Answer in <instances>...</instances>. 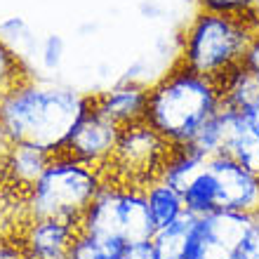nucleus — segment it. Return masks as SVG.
<instances>
[{
  "label": "nucleus",
  "instance_id": "2",
  "mask_svg": "<svg viewBox=\"0 0 259 259\" xmlns=\"http://www.w3.org/2000/svg\"><path fill=\"white\" fill-rule=\"evenodd\" d=\"M219 109V82L177 62L167 73L149 85L144 123L151 125L172 146H189L198 130Z\"/></svg>",
  "mask_w": 259,
  "mask_h": 259
},
{
  "label": "nucleus",
  "instance_id": "26",
  "mask_svg": "<svg viewBox=\"0 0 259 259\" xmlns=\"http://www.w3.org/2000/svg\"><path fill=\"white\" fill-rule=\"evenodd\" d=\"M252 26H254V33L259 38V0L254 3V10H252Z\"/></svg>",
  "mask_w": 259,
  "mask_h": 259
},
{
  "label": "nucleus",
  "instance_id": "24",
  "mask_svg": "<svg viewBox=\"0 0 259 259\" xmlns=\"http://www.w3.org/2000/svg\"><path fill=\"white\" fill-rule=\"evenodd\" d=\"M243 64H245L250 71H254V73L259 75V38H254L252 45L247 48L245 52V59H243Z\"/></svg>",
  "mask_w": 259,
  "mask_h": 259
},
{
  "label": "nucleus",
  "instance_id": "17",
  "mask_svg": "<svg viewBox=\"0 0 259 259\" xmlns=\"http://www.w3.org/2000/svg\"><path fill=\"white\" fill-rule=\"evenodd\" d=\"M144 196H146V205H149L151 219H153L156 229L175 222L186 210L182 193L175 191L170 184H165L163 179L149 182V184L144 186Z\"/></svg>",
  "mask_w": 259,
  "mask_h": 259
},
{
  "label": "nucleus",
  "instance_id": "15",
  "mask_svg": "<svg viewBox=\"0 0 259 259\" xmlns=\"http://www.w3.org/2000/svg\"><path fill=\"white\" fill-rule=\"evenodd\" d=\"M207 158L210 156L200 153L193 146H172L170 156L165 160L158 179H163L165 184H170L175 191L184 193L191 186L193 179L200 175V170L207 163Z\"/></svg>",
  "mask_w": 259,
  "mask_h": 259
},
{
  "label": "nucleus",
  "instance_id": "13",
  "mask_svg": "<svg viewBox=\"0 0 259 259\" xmlns=\"http://www.w3.org/2000/svg\"><path fill=\"white\" fill-rule=\"evenodd\" d=\"M217 82L222 92V106L226 109L245 113L259 102V75L250 71L245 64L233 66Z\"/></svg>",
  "mask_w": 259,
  "mask_h": 259
},
{
  "label": "nucleus",
  "instance_id": "21",
  "mask_svg": "<svg viewBox=\"0 0 259 259\" xmlns=\"http://www.w3.org/2000/svg\"><path fill=\"white\" fill-rule=\"evenodd\" d=\"M26 75H31V71L26 68V64L21 62L19 57H14L7 45L0 40V95L7 92V90L21 82Z\"/></svg>",
  "mask_w": 259,
  "mask_h": 259
},
{
  "label": "nucleus",
  "instance_id": "10",
  "mask_svg": "<svg viewBox=\"0 0 259 259\" xmlns=\"http://www.w3.org/2000/svg\"><path fill=\"white\" fill-rule=\"evenodd\" d=\"M78 226L59 219H31L21 238L24 259H68Z\"/></svg>",
  "mask_w": 259,
  "mask_h": 259
},
{
  "label": "nucleus",
  "instance_id": "3",
  "mask_svg": "<svg viewBox=\"0 0 259 259\" xmlns=\"http://www.w3.org/2000/svg\"><path fill=\"white\" fill-rule=\"evenodd\" d=\"M257 38L252 14H226L198 10L179 38V64L219 80L243 64L247 48Z\"/></svg>",
  "mask_w": 259,
  "mask_h": 259
},
{
  "label": "nucleus",
  "instance_id": "1",
  "mask_svg": "<svg viewBox=\"0 0 259 259\" xmlns=\"http://www.w3.org/2000/svg\"><path fill=\"white\" fill-rule=\"evenodd\" d=\"M92 95L45 75H26L0 95V132L12 144H28L50 156L62 153Z\"/></svg>",
  "mask_w": 259,
  "mask_h": 259
},
{
  "label": "nucleus",
  "instance_id": "5",
  "mask_svg": "<svg viewBox=\"0 0 259 259\" xmlns=\"http://www.w3.org/2000/svg\"><path fill=\"white\" fill-rule=\"evenodd\" d=\"M78 231L118 243L151 240L156 226L151 219L144 186L123 179H104L102 189L82 214Z\"/></svg>",
  "mask_w": 259,
  "mask_h": 259
},
{
  "label": "nucleus",
  "instance_id": "18",
  "mask_svg": "<svg viewBox=\"0 0 259 259\" xmlns=\"http://www.w3.org/2000/svg\"><path fill=\"white\" fill-rule=\"evenodd\" d=\"M0 40L5 42L7 50L14 57H19L28 68V59L33 62L35 55H38L40 35H35V31L21 17H7V19L0 21Z\"/></svg>",
  "mask_w": 259,
  "mask_h": 259
},
{
  "label": "nucleus",
  "instance_id": "12",
  "mask_svg": "<svg viewBox=\"0 0 259 259\" xmlns=\"http://www.w3.org/2000/svg\"><path fill=\"white\" fill-rule=\"evenodd\" d=\"M198 224V214L184 210L175 222L158 226L151 236V245L158 259H186Z\"/></svg>",
  "mask_w": 259,
  "mask_h": 259
},
{
  "label": "nucleus",
  "instance_id": "23",
  "mask_svg": "<svg viewBox=\"0 0 259 259\" xmlns=\"http://www.w3.org/2000/svg\"><path fill=\"white\" fill-rule=\"evenodd\" d=\"M236 259H259V212L252 217V226H250L245 240L240 243Z\"/></svg>",
  "mask_w": 259,
  "mask_h": 259
},
{
  "label": "nucleus",
  "instance_id": "19",
  "mask_svg": "<svg viewBox=\"0 0 259 259\" xmlns=\"http://www.w3.org/2000/svg\"><path fill=\"white\" fill-rule=\"evenodd\" d=\"M68 259H127L125 257V243L106 240L80 233L75 236L73 245L68 250Z\"/></svg>",
  "mask_w": 259,
  "mask_h": 259
},
{
  "label": "nucleus",
  "instance_id": "11",
  "mask_svg": "<svg viewBox=\"0 0 259 259\" xmlns=\"http://www.w3.org/2000/svg\"><path fill=\"white\" fill-rule=\"evenodd\" d=\"M146 99H149V85L130 80V78H123L120 82L111 85L109 90L92 95V104L106 118H111L118 127L142 123Z\"/></svg>",
  "mask_w": 259,
  "mask_h": 259
},
{
  "label": "nucleus",
  "instance_id": "7",
  "mask_svg": "<svg viewBox=\"0 0 259 259\" xmlns=\"http://www.w3.org/2000/svg\"><path fill=\"white\" fill-rule=\"evenodd\" d=\"M170 151L172 144L165 142L163 137L144 120L127 125V127L120 130L116 151L111 158V165L116 170V179L146 186L149 182L158 179Z\"/></svg>",
  "mask_w": 259,
  "mask_h": 259
},
{
  "label": "nucleus",
  "instance_id": "6",
  "mask_svg": "<svg viewBox=\"0 0 259 259\" xmlns=\"http://www.w3.org/2000/svg\"><path fill=\"white\" fill-rule=\"evenodd\" d=\"M184 207L198 217L207 212H259V175L231 156H210L191 186L182 193Z\"/></svg>",
  "mask_w": 259,
  "mask_h": 259
},
{
  "label": "nucleus",
  "instance_id": "8",
  "mask_svg": "<svg viewBox=\"0 0 259 259\" xmlns=\"http://www.w3.org/2000/svg\"><path fill=\"white\" fill-rule=\"evenodd\" d=\"M252 226V214L240 212H207L198 217L186 259H236L240 243Z\"/></svg>",
  "mask_w": 259,
  "mask_h": 259
},
{
  "label": "nucleus",
  "instance_id": "25",
  "mask_svg": "<svg viewBox=\"0 0 259 259\" xmlns=\"http://www.w3.org/2000/svg\"><path fill=\"white\" fill-rule=\"evenodd\" d=\"M0 259H24V254H21V247L17 245H7V243H3L0 240Z\"/></svg>",
  "mask_w": 259,
  "mask_h": 259
},
{
  "label": "nucleus",
  "instance_id": "20",
  "mask_svg": "<svg viewBox=\"0 0 259 259\" xmlns=\"http://www.w3.org/2000/svg\"><path fill=\"white\" fill-rule=\"evenodd\" d=\"M64 55H66V45H64V38L57 33H48L40 38V45H38V55H35V66L40 68L45 75L55 73L62 68Z\"/></svg>",
  "mask_w": 259,
  "mask_h": 259
},
{
  "label": "nucleus",
  "instance_id": "14",
  "mask_svg": "<svg viewBox=\"0 0 259 259\" xmlns=\"http://www.w3.org/2000/svg\"><path fill=\"white\" fill-rule=\"evenodd\" d=\"M48 163H50V153H45V151L28 146V144H12L5 160L0 163V167H3V172L14 186L28 189L42 175Z\"/></svg>",
  "mask_w": 259,
  "mask_h": 259
},
{
  "label": "nucleus",
  "instance_id": "4",
  "mask_svg": "<svg viewBox=\"0 0 259 259\" xmlns=\"http://www.w3.org/2000/svg\"><path fill=\"white\" fill-rule=\"evenodd\" d=\"M102 184V167L82 163L66 151L55 153L26 189V214L28 219H59L78 226Z\"/></svg>",
  "mask_w": 259,
  "mask_h": 259
},
{
  "label": "nucleus",
  "instance_id": "16",
  "mask_svg": "<svg viewBox=\"0 0 259 259\" xmlns=\"http://www.w3.org/2000/svg\"><path fill=\"white\" fill-rule=\"evenodd\" d=\"M226 156L236 158L238 163L245 165L247 170L259 175V125L252 123L247 116L238 113V111H233L231 137H229Z\"/></svg>",
  "mask_w": 259,
  "mask_h": 259
},
{
  "label": "nucleus",
  "instance_id": "22",
  "mask_svg": "<svg viewBox=\"0 0 259 259\" xmlns=\"http://www.w3.org/2000/svg\"><path fill=\"white\" fill-rule=\"evenodd\" d=\"M257 0H196L198 10L210 12H226V14H252Z\"/></svg>",
  "mask_w": 259,
  "mask_h": 259
},
{
  "label": "nucleus",
  "instance_id": "9",
  "mask_svg": "<svg viewBox=\"0 0 259 259\" xmlns=\"http://www.w3.org/2000/svg\"><path fill=\"white\" fill-rule=\"evenodd\" d=\"M120 130L111 118H106L95 104H90V109L85 111V116L80 118V123L75 125L66 142V153L78 158L82 163L95 165V167H104L111 163L113 151H116Z\"/></svg>",
  "mask_w": 259,
  "mask_h": 259
}]
</instances>
